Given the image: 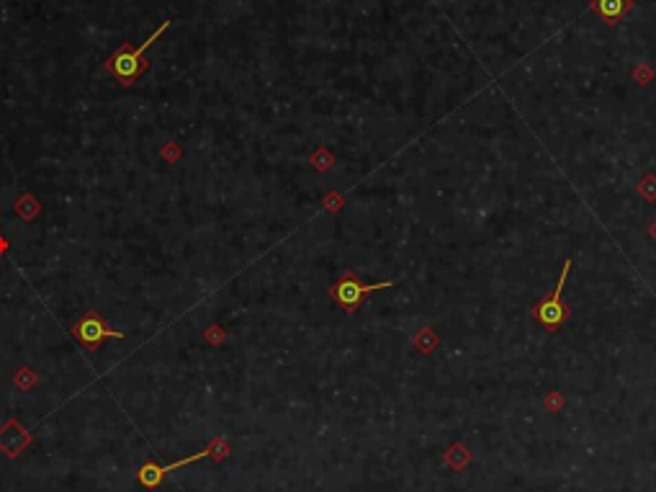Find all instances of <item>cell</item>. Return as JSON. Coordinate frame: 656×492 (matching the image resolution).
Wrapping results in <instances>:
<instances>
[{
    "mask_svg": "<svg viewBox=\"0 0 656 492\" xmlns=\"http://www.w3.org/2000/svg\"><path fill=\"white\" fill-rule=\"evenodd\" d=\"M168 29H170V21L160 23V26L152 32V37L144 39V44H140V47H129L124 41V44H122V47L104 62V68H106L108 73H114V77H116L119 83L134 86V80H137V77L144 73V68H147V59H144L147 50H150V47H152Z\"/></svg>",
    "mask_w": 656,
    "mask_h": 492,
    "instance_id": "1",
    "label": "cell"
},
{
    "mask_svg": "<svg viewBox=\"0 0 656 492\" xmlns=\"http://www.w3.org/2000/svg\"><path fill=\"white\" fill-rule=\"evenodd\" d=\"M394 281H381V284H366L360 281L355 271H345V274L337 278L335 284L330 287V299L335 302L340 310H345L348 314L360 310V305L378 289H391Z\"/></svg>",
    "mask_w": 656,
    "mask_h": 492,
    "instance_id": "2",
    "label": "cell"
},
{
    "mask_svg": "<svg viewBox=\"0 0 656 492\" xmlns=\"http://www.w3.org/2000/svg\"><path fill=\"white\" fill-rule=\"evenodd\" d=\"M569 271H571V260H567V263L561 266V276H559V284L553 287V292H551L549 296H543L541 302H535L531 307L533 317H535L546 330H559L569 320V307L564 305V299H561L564 287H567Z\"/></svg>",
    "mask_w": 656,
    "mask_h": 492,
    "instance_id": "3",
    "label": "cell"
},
{
    "mask_svg": "<svg viewBox=\"0 0 656 492\" xmlns=\"http://www.w3.org/2000/svg\"><path fill=\"white\" fill-rule=\"evenodd\" d=\"M214 451H230V446L222 441V438H216L209 449H204V451H198V454H191L188 459H180V461H173V464H158V461H147L142 464L140 469H137V482L142 485V487H158L162 482V477L168 472H173V469H180V467H186V464H194L198 459H204V456H216V459H222L219 454H214Z\"/></svg>",
    "mask_w": 656,
    "mask_h": 492,
    "instance_id": "4",
    "label": "cell"
},
{
    "mask_svg": "<svg viewBox=\"0 0 656 492\" xmlns=\"http://www.w3.org/2000/svg\"><path fill=\"white\" fill-rule=\"evenodd\" d=\"M72 335H75L83 346L88 348V351H98V346H101L104 341H108V338H116V341L124 338L122 330L111 328L106 320H104L96 310L86 312V314L72 325Z\"/></svg>",
    "mask_w": 656,
    "mask_h": 492,
    "instance_id": "5",
    "label": "cell"
},
{
    "mask_svg": "<svg viewBox=\"0 0 656 492\" xmlns=\"http://www.w3.org/2000/svg\"><path fill=\"white\" fill-rule=\"evenodd\" d=\"M589 8L597 11L600 19L613 26V23H618V19H623V14L628 8V0H592Z\"/></svg>",
    "mask_w": 656,
    "mask_h": 492,
    "instance_id": "6",
    "label": "cell"
}]
</instances>
